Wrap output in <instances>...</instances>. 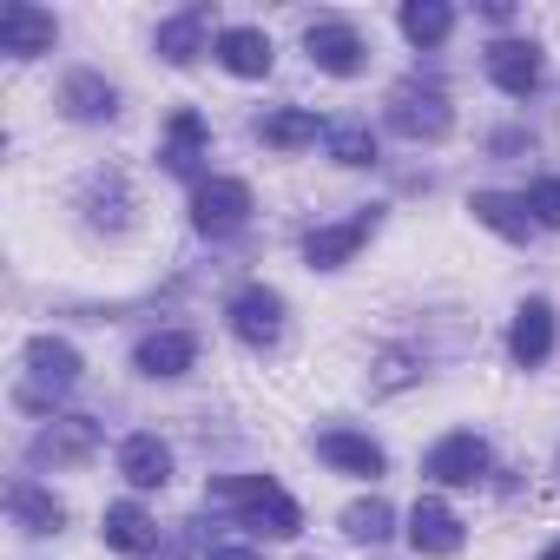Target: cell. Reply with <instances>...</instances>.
I'll return each instance as SVG.
<instances>
[{
  "mask_svg": "<svg viewBox=\"0 0 560 560\" xmlns=\"http://www.w3.org/2000/svg\"><path fill=\"white\" fill-rule=\"evenodd\" d=\"M205 501L224 508V514H237L244 527H257V534H270V540H298V534H304V508L277 488L270 475H224V481L205 488Z\"/></svg>",
  "mask_w": 560,
  "mask_h": 560,
  "instance_id": "obj_1",
  "label": "cell"
},
{
  "mask_svg": "<svg viewBox=\"0 0 560 560\" xmlns=\"http://www.w3.org/2000/svg\"><path fill=\"white\" fill-rule=\"evenodd\" d=\"M21 363H27V376H21L14 402L34 409V416H54V402L80 383V350H73L67 337H27Z\"/></svg>",
  "mask_w": 560,
  "mask_h": 560,
  "instance_id": "obj_2",
  "label": "cell"
},
{
  "mask_svg": "<svg viewBox=\"0 0 560 560\" xmlns=\"http://www.w3.org/2000/svg\"><path fill=\"white\" fill-rule=\"evenodd\" d=\"M448 126H455V106H448V93L435 86V80H402L396 93H389V132H402V139H448Z\"/></svg>",
  "mask_w": 560,
  "mask_h": 560,
  "instance_id": "obj_3",
  "label": "cell"
},
{
  "mask_svg": "<svg viewBox=\"0 0 560 560\" xmlns=\"http://www.w3.org/2000/svg\"><path fill=\"white\" fill-rule=\"evenodd\" d=\"M224 317H231V337H237L244 350H277V343H284V298H277L270 284L231 291Z\"/></svg>",
  "mask_w": 560,
  "mask_h": 560,
  "instance_id": "obj_4",
  "label": "cell"
},
{
  "mask_svg": "<svg viewBox=\"0 0 560 560\" xmlns=\"http://www.w3.org/2000/svg\"><path fill=\"white\" fill-rule=\"evenodd\" d=\"M244 218H250V185H244V178H198V191H191V224H198L205 237H231V231H244Z\"/></svg>",
  "mask_w": 560,
  "mask_h": 560,
  "instance_id": "obj_5",
  "label": "cell"
},
{
  "mask_svg": "<svg viewBox=\"0 0 560 560\" xmlns=\"http://www.w3.org/2000/svg\"><path fill=\"white\" fill-rule=\"evenodd\" d=\"M376 224H383V205H363V211H350L343 224H317V231L304 237L311 270H337V264H350V257L376 237Z\"/></svg>",
  "mask_w": 560,
  "mask_h": 560,
  "instance_id": "obj_6",
  "label": "cell"
},
{
  "mask_svg": "<svg viewBox=\"0 0 560 560\" xmlns=\"http://www.w3.org/2000/svg\"><path fill=\"white\" fill-rule=\"evenodd\" d=\"M27 455H34V468H80L100 455V422L93 416H54Z\"/></svg>",
  "mask_w": 560,
  "mask_h": 560,
  "instance_id": "obj_7",
  "label": "cell"
},
{
  "mask_svg": "<svg viewBox=\"0 0 560 560\" xmlns=\"http://www.w3.org/2000/svg\"><path fill=\"white\" fill-rule=\"evenodd\" d=\"M422 475H429L435 488H475V481L488 475V442H481L475 429H455V435H442V442L422 455Z\"/></svg>",
  "mask_w": 560,
  "mask_h": 560,
  "instance_id": "obj_8",
  "label": "cell"
},
{
  "mask_svg": "<svg viewBox=\"0 0 560 560\" xmlns=\"http://www.w3.org/2000/svg\"><path fill=\"white\" fill-rule=\"evenodd\" d=\"M54 40H60V21L47 8H34V0H8L0 8V54L8 60H40V54H54Z\"/></svg>",
  "mask_w": 560,
  "mask_h": 560,
  "instance_id": "obj_9",
  "label": "cell"
},
{
  "mask_svg": "<svg viewBox=\"0 0 560 560\" xmlns=\"http://www.w3.org/2000/svg\"><path fill=\"white\" fill-rule=\"evenodd\" d=\"M304 54H311V67H324V73H337V80H357L363 60H370L363 34H357L350 21H311V27H304Z\"/></svg>",
  "mask_w": 560,
  "mask_h": 560,
  "instance_id": "obj_10",
  "label": "cell"
},
{
  "mask_svg": "<svg viewBox=\"0 0 560 560\" xmlns=\"http://www.w3.org/2000/svg\"><path fill=\"white\" fill-rule=\"evenodd\" d=\"M80 211H86L93 231H126V224H132V185H126V172H119V165L86 172V185H80Z\"/></svg>",
  "mask_w": 560,
  "mask_h": 560,
  "instance_id": "obj_11",
  "label": "cell"
},
{
  "mask_svg": "<svg viewBox=\"0 0 560 560\" xmlns=\"http://www.w3.org/2000/svg\"><path fill=\"white\" fill-rule=\"evenodd\" d=\"M488 80H494L508 100H527V93H540V80H547V67H540V47H534V40H494V47H488Z\"/></svg>",
  "mask_w": 560,
  "mask_h": 560,
  "instance_id": "obj_12",
  "label": "cell"
},
{
  "mask_svg": "<svg viewBox=\"0 0 560 560\" xmlns=\"http://www.w3.org/2000/svg\"><path fill=\"white\" fill-rule=\"evenodd\" d=\"M462 521H455V508L448 501H435V494H422L416 508H409V547L416 553H435V560H448V553H462Z\"/></svg>",
  "mask_w": 560,
  "mask_h": 560,
  "instance_id": "obj_13",
  "label": "cell"
},
{
  "mask_svg": "<svg viewBox=\"0 0 560 560\" xmlns=\"http://www.w3.org/2000/svg\"><path fill=\"white\" fill-rule=\"evenodd\" d=\"M508 357H514L521 370H534V363L553 357V304H547V298H527V304L514 311V324H508Z\"/></svg>",
  "mask_w": 560,
  "mask_h": 560,
  "instance_id": "obj_14",
  "label": "cell"
},
{
  "mask_svg": "<svg viewBox=\"0 0 560 560\" xmlns=\"http://www.w3.org/2000/svg\"><path fill=\"white\" fill-rule=\"evenodd\" d=\"M191 363H198V337H191V330H152V337L132 350V370H139V376H159V383L185 376Z\"/></svg>",
  "mask_w": 560,
  "mask_h": 560,
  "instance_id": "obj_15",
  "label": "cell"
},
{
  "mask_svg": "<svg viewBox=\"0 0 560 560\" xmlns=\"http://www.w3.org/2000/svg\"><path fill=\"white\" fill-rule=\"evenodd\" d=\"M468 211H475V224H488V231L508 237V244H527V237L540 231L534 211H527V198H508V191H475Z\"/></svg>",
  "mask_w": 560,
  "mask_h": 560,
  "instance_id": "obj_16",
  "label": "cell"
},
{
  "mask_svg": "<svg viewBox=\"0 0 560 560\" xmlns=\"http://www.w3.org/2000/svg\"><path fill=\"white\" fill-rule=\"evenodd\" d=\"M119 475H126L139 494H152V488L172 481V448H165L159 435H126V442H119Z\"/></svg>",
  "mask_w": 560,
  "mask_h": 560,
  "instance_id": "obj_17",
  "label": "cell"
},
{
  "mask_svg": "<svg viewBox=\"0 0 560 560\" xmlns=\"http://www.w3.org/2000/svg\"><path fill=\"white\" fill-rule=\"evenodd\" d=\"M218 60H224L237 80H264L270 60H277V47H270L264 27H224V34H218Z\"/></svg>",
  "mask_w": 560,
  "mask_h": 560,
  "instance_id": "obj_18",
  "label": "cell"
},
{
  "mask_svg": "<svg viewBox=\"0 0 560 560\" xmlns=\"http://www.w3.org/2000/svg\"><path fill=\"white\" fill-rule=\"evenodd\" d=\"M317 455H324L330 468H343V475H363V481L383 475V448H376L370 435H357V429H324V435H317Z\"/></svg>",
  "mask_w": 560,
  "mask_h": 560,
  "instance_id": "obj_19",
  "label": "cell"
},
{
  "mask_svg": "<svg viewBox=\"0 0 560 560\" xmlns=\"http://www.w3.org/2000/svg\"><path fill=\"white\" fill-rule=\"evenodd\" d=\"M205 34H211V8H185L172 21H159V54L165 67H191L205 54Z\"/></svg>",
  "mask_w": 560,
  "mask_h": 560,
  "instance_id": "obj_20",
  "label": "cell"
},
{
  "mask_svg": "<svg viewBox=\"0 0 560 560\" xmlns=\"http://www.w3.org/2000/svg\"><path fill=\"white\" fill-rule=\"evenodd\" d=\"M60 106H67V119H86V126H93V119H113V113H119V93H113L100 73L80 67V73L60 80Z\"/></svg>",
  "mask_w": 560,
  "mask_h": 560,
  "instance_id": "obj_21",
  "label": "cell"
},
{
  "mask_svg": "<svg viewBox=\"0 0 560 560\" xmlns=\"http://www.w3.org/2000/svg\"><path fill=\"white\" fill-rule=\"evenodd\" d=\"M159 159H165V172H178V178H198V159H205V119H198L191 106H185V113H172Z\"/></svg>",
  "mask_w": 560,
  "mask_h": 560,
  "instance_id": "obj_22",
  "label": "cell"
},
{
  "mask_svg": "<svg viewBox=\"0 0 560 560\" xmlns=\"http://www.w3.org/2000/svg\"><path fill=\"white\" fill-rule=\"evenodd\" d=\"M100 527H106V547H119V553H152L159 547V521L139 501H113Z\"/></svg>",
  "mask_w": 560,
  "mask_h": 560,
  "instance_id": "obj_23",
  "label": "cell"
},
{
  "mask_svg": "<svg viewBox=\"0 0 560 560\" xmlns=\"http://www.w3.org/2000/svg\"><path fill=\"white\" fill-rule=\"evenodd\" d=\"M8 514H14L27 534H60V521H67V508H60V501H54L40 481H27V475L8 488Z\"/></svg>",
  "mask_w": 560,
  "mask_h": 560,
  "instance_id": "obj_24",
  "label": "cell"
},
{
  "mask_svg": "<svg viewBox=\"0 0 560 560\" xmlns=\"http://www.w3.org/2000/svg\"><path fill=\"white\" fill-rule=\"evenodd\" d=\"M257 139L277 145V152H298V145L317 139V113H304V106H277V113L257 119Z\"/></svg>",
  "mask_w": 560,
  "mask_h": 560,
  "instance_id": "obj_25",
  "label": "cell"
},
{
  "mask_svg": "<svg viewBox=\"0 0 560 560\" xmlns=\"http://www.w3.org/2000/svg\"><path fill=\"white\" fill-rule=\"evenodd\" d=\"M343 534H350V540H363V547H383V540L396 534V508H389L383 494L350 501V508H343Z\"/></svg>",
  "mask_w": 560,
  "mask_h": 560,
  "instance_id": "obj_26",
  "label": "cell"
},
{
  "mask_svg": "<svg viewBox=\"0 0 560 560\" xmlns=\"http://www.w3.org/2000/svg\"><path fill=\"white\" fill-rule=\"evenodd\" d=\"M402 34L416 47H442L455 34V8H442V0H409V8H402Z\"/></svg>",
  "mask_w": 560,
  "mask_h": 560,
  "instance_id": "obj_27",
  "label": "cell"
},
{
  "mask_svg": "<svg viewBox=\"0 0 560 560\" xmlns=\"http://www.w3.org/2000/svg\"><path fill=\"white\" fill-rule=\"evenodd\" d=\"M324 145H330L337 165H376V132H370L363 119H337V126H324Z\"/></svg>",
  "mask_w": 560,
  "mask_h": 560,
  "instance_id": "obj_28",
  "label": "cell"
},
{
  "mask_svg": "<svg viewBox=\"0 0 560 560\" xmlns=\"http://www.w3.org/2000/svg\"><path fill=\"white\" fill-rule=\"evenodd\" d=\"M416 376H422V357H416V350H383L370 389H376V396H396V389H409Z\"/></svg>",
  "mask_w": 560,
  "mask_h": 560,
  "instance_id": "obj_29",
  "label": "cell"
},
{
  "mask_svg": "<svg viewBox=\"0 0 560 560\" xmlns=\"http://www.w3.org/2000/svg\"><path fill=\"white\" fill-rule=\"evenodd\" d=\"M527 211H534L540 231H560V178H540V185L527 191Z\"/></svg>",
  "mask_w": 560,
  "mask_h": 560,
  "instance_id": "obj_30",
  "label": "cell"
},
{
  "mask_svg": "<svg viewBox=\"0 0 560 560\" xmlns=\"http://www.w3.org/2000/svg\"><path fill=\"white\" fill-rule=\"evenodd\" d=\"M205 560H264L257 547H237V540H218V547H205Z\"/></svg>",
  "mask_w": 560,
  "mask_h": 560,
  "instance_id": "obj_31",
  "label": "cell"
},
{
  "mask_svg": "<svg viewBox=\"0 0 560 560\" xmlns=\"http://www.w3.org/2000/svg\"><path fill=\"white\" fill-rule=\"evenodd\" d=\"M521 145H534L527 132H494V152H521Z\"/></svg>",
  "mask_w": 560,
  "mask_h": 560,
  "instance_id": "obj_32",
  "label": "cell"
},
{
  "mask_svg": "<svg viewBox=\"0 0 560 560\" xmlns=\"http://www.w3.org/2000/svg\"><path fill=\"white\" fill-rule=\"evenodd\" d=\"M540 560H560V540H553V547H547V553H540Z\"/></svg>",
  "mask_w": 560,
  "mask_h": 560,
  "instance_id": "obj_33",
  "label": "cell"
}]
</instances>
